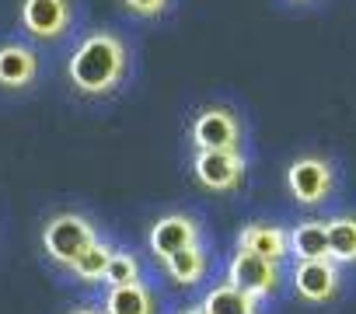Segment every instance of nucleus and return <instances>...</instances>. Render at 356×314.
<instances>
[{
	"label": "nucleus",
	"mask_w": 356,
	"mask_h": 314,
	"mask_svg": "<svg viewBox=\"0 0 356 314\" xmlns=\"http://www.w3.org/2000/svg\"><path fill=\"white\" fill-rule=\"evenodd\" d=\"M328 227V258L342 269V265H356V217L342 213L325 220Z\"/></svg>",
	"instance_id": "4468645a"
},
{
	"label": "nucleus",
	"mask_w": 356,
	"mask_h": 314,
	"mask_svg": "<svg viewBox=\"0 0 356 314\" xmlns=\"http://www.w3.org/2000/svg\"><path fill=\"white\" fill-rule=\"evenodd\" d=\"M339 185V172L321 154H300L286 168V189L300 206H321L332 199Z\"/></svg>",
	"instance_id": "7ed1b4c3"
},
{
	"label": "nucleus",
	"mask_w": 356,
	"mask_h": 314,
	"mask_svg": "<svg viewBox=\"0 0 356 314\" xmlns=\"http://www.w3.org/2000/svg\"><path fill=\"white\" fill-rule=\"evenodd\" d=\"M200 238H203V231H200L196 217H189V213H168V217H161L150 227L147 245H150V255L164 262L175 251H186V248L200 245Z\"/></svg>",
	"instance_id": "6e6552de"
},
{
	"label": "nucleus",
	"mask_w": 356,
	"mask_h": 314,
	"mask_svg": "<svg viewBox=\"0 0 356 314\" xmlns=\"http://www.w3.org/2000/svg\"><path fill=\"white\" fill-rule=\"evenodd\" d=\"M112 251H115V248H112L108 241H102V238H98V241H95V245H91V248H88L74 265H70V272H74L81 283H102V279H105V269H108Z\"/></svg>",
	"instance_id": "f3484780"
},
{
	"label": "nucleus",
	"mask_w": 356,
	"mask_h": 314,
	"mask_svg": "<svg viewBox=\"0 0 356 314\" xmlns=\"http://www.w3.org/2000/svg\"><path fill=\"white\" fill-rule=\"evenodd\" d=\"M70 314H105V311L95 307V304H84V307H77V311H70Z\"/></svg>",
	"instance_id": "aec40b11"
},
{
	"label": "nucleus",
	"mask_w": 356,
	"mask_h": 314,
	"mask_svg": "<svg viewBox=\"0 0 356 314\" xmlns=\"http://www.w3.org/2000/svg\"><path fill=\"white\" fill-rule=\"evenodd\" d=\"M238 251H248V255H259V258H269V262H283L290 255V234L276 224H245L238 231Z\"/></svg>",
	"instance_id": "9d476101"
},
{
	"label": "nucleus",
	"mask_w": 356,
	"mask_h": 314,
	"mask_svg": "<svg viewBox=\"0 0 356 314\" xmlns=\"http://www.w3.org/2000/svg\"><path fill=\"white\" fill-rule=\"evenodd\" d=\"M189 136L196 143V150H234L241 154V119L231 112V108H220V105H210L203 108L193 126H189Z\"/></svg>",
	"instance_id": "39448f33"
},
{
	"label": "nucleus",
	"mask_w": 356,
	"mask_h": 314,
	"mask_svg": "<svg viewBox=\"0 0 356 314\" xmlns=\"http://www.w3.org/2000/svg\"><path fill=\"white\" fill-rule=\"evenodd\" d=\"M245 154L234 150H196L193 175L207 192H238L245 182Z\"/></svg>",
	"instance_id": "20e7f679"
},
{
	"label": "nucleus",
	"mask_w": 356,
	"mask_h": 314,
	"mask_svg": "<svg viewBox=\"0 0 356 314\" xmlns=\"http://www.w3.org/2000/svg\"><path fill=\"white\" fill-rule=\"evenodd\" d=\"M293 290L300 300L307 304H332L342 293V269L332 258H318V262H297L293 265Z\"/></svg>",
	"instance_id": "0eeeda50"
},
{
	"label": "nucleus",
	"mask_w": 356,
	"mask_h": 314,
	"mask_svg": "<svg viewBox=\"0 0 356 314\" xmlns=\"http://www.w3.org/2000/svg\"><path fill=\"white\" fill-rule=\"evenodd\" d=\"M39 77V56L29 46L8 42L0 46V84L4 88H29Z\"/></svg>",
	"instance_id": "9b49d317"
},
{
	"label": "nucleus",
	"mask_w": 356,
	"mask_h": 314,
	"mask_svg": "<svg viewBox=\"0 0 356 314\" xmlns=\"http://www.w3.org/2000/svg\"><path fill=\"white\" fill-rule=\"evenodd\" d=\"M227 283L238 286L241 293L255 297V300H266L280 290L283 269H280V262H269V258H259V255H248V251H234L231 262H227Z\"/></svg>",
	"instance_id": "423d86ee"
},
{
	"label": "nucleus",
	"mask_w": 356,
	"mask_h": 314,
	"mask_svg": "<svg viewBox=\"0 0 356 314\" xmlns=\"http://www.w3.org/2000/svg\"><path fill=\"white\" fill-rule=\"evenodd\" d=\"M126 67H129V53H126L122 39H115L112 32H91L70 53L67 77H70L77 94L102 98V94H108L122 84Z\"/></svg>",
	"instance_id": "f257e3e1"
},
{
	"label": "nucleus",
	"mask_w": 356,
	"mask_h": 314,
	"mask_svg": "<svg viewBox=\"0 0 356 314\" xmlns=\"http://www.w3.org/2000/svg\"><path fill=\"white\" fill-rule=\"evenodd\" d=\"M102 311L105 314H157V300L143 283H126V286H108Z\"/></svg>",
	"instance_id": "ddd939ff"
},
{
	"label": "nucleus",
	"mask_w": 356,
	"mask_h": 314,
	"mask_svg": "<svg viewBox=\"0 0 356 314\" xmlns=\"http://www.w3.org/2000/svg\"><path fill=\"white\" fill-rule=\"evenodd\" d=\"M105 286H126V283H140V258L133 251H112L108 269H105Z\"/></svg>",
	"instance_id": "a211bd4d"
},
{
	"label": "nucleus",
	"mask_w": 356,
	"mask_h": 314,
	"mask_svg": "<svg viewBox=\"0 0 356 314\" xmlns=\"http://www.w3.org/2000/svg\"><path fill=\"white\" fill-rule=\"evenodd\" d=\"M22 25L32 39H60L70 25V0H25Z\"/></svg>",
	"instance_id": "1a4fd4ad"
},
{
	"label": "nucleus",
	"mask_w": 356,
	"mask_h": 314,
	"mask_svg": "<svg viewBox=\"0 0 356 314\" xmlns=\"http://www.w3.org/2000/svg\"><path fill=\"white\" fill-rule=\"evenodd\" d=\"M297 4H304V0H297Z\"/></svg>",
	"instance_id": "4be33fe9"
},
{
	"label": "nucleus",
	"mask_w": 356,
	"mask_h": 314,
	"mask_svg": "<svg viewBox=\"0 0 356 314\" xmlns=\"http://www.w3.org/2000/svg\"><path fill=\"white\" fill-rule=\"evenodd\" d=\"M122 4L133 15H140V18H154V15H161L168 8V0H122Z\"/></svg>",
	"instance_id": "6ab92c4d"
},
{
	"label": "nucleus",
	"mask_w": 356,
	"mask_h": 314,
	"mask_svg": "<svg viewBox=\"0 0 356 314\" xmlns=\"http://www.w3.org/2000/svg\"><path fill=\"white\" fill-rule=\"evenodd\" d=\"M203 314H259V300L241 293L238 286L224 283V286H213L207 293V300L200 304Z\"/></svg>",
	"instance_id": "2eb2a0df"
},
{
	"label": "nucleus",
	"mask_w": 356,
	"mask_h": 314,
	"mask_svg": "<svg viewBox=\"0 0 356 314\" xmlns=\"http://www.w3.org/2000/svg\"><path fill=\"white\" fill-rule=\"evenodd\" d=\"M207 265H210V258H207L203 245H193V248H186V251H175L171 258H164L168 276H171L175 283H182V286L200 283V279L207 276Z\"/></svg>",
	"instance_id": "dca6fc26"
},
{
	"label": "nucleus",
	"mask_w": 356,
	"mask_h": 314,
	"mask_svg": "<svg viewBox=\"0 0 356 314\" xmlns=\"http://www.w3.org/2000/svg\"><path fill=\"white\" fill-rule=\"evenodd\" d=\"M290 255L297 262L328 258V227H325V220H300L290 231Z\"/></svg>",
	"instance_id": "f8f14e48"
},
{
	"label": "nucleus",
	"mask_w": 356,
	"mask_h": 314,
	"mask_svg": "<svg viewBox=\"0 0 356 314\" xmlns=\"http://www.w3.org/2000/svg\"><path fill=\"white\" fill-rule=\"evenodd\" d=\"M98 241L95 224L84 213H56L46 220L42 227V251L56 262V265H74L91 245Z\"/></svg>",
	"instance_id": "f03ea898"
},
{
	"label": "nucleus",
	"mask_w": 356,
	"mask_h": 314,
	"mask_svg": "<svg viewBox=\"0 0 356 314\" xmlns=\"http://www.w3.org/2000/svg\"><path fill=\"white\" fill-rule=\"evenodd\" d=\"M186 314H203V311H200V307H193V311H186Z\"/></svg>",
	"instance_id": "412c9836"
}]
</instances>
